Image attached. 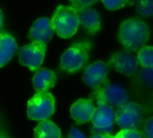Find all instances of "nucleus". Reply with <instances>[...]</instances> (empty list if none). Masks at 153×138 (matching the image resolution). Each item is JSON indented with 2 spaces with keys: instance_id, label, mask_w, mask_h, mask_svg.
I'll return each mask as SVG.
<instances>
[{
  "instance_id": "6",
  "label": "nucleus",
  "mask_w": 153,
  "mask_h": 138,
  "mask_svg": "<svg viewBox=\"0 0 153 138\" xmlns=\"http://www.w3.org/2000/svg\"><path fill=\"white\" fill-rule=\"evenodd\" d=\"M142 107L134 101H126L116 111V123L121 129H137L143 121Z\"/></svg>"
},
{
  "instance_id": "14",
  "label": "nucleus",
  "mask_w": 153,
  "mask_h": 138,
  "mask_svg": "<svg viewBox=\"0 0 153 138\" xmlns=\"http://www.w3.org/2000/svg\"><path fill=\"white\" fill-rule=\"evenodd\" d=\"M56 74L48 68L39 69L32 78V84L36 92L48 91L56 85Z\"/></svg>"
},
{
  "instance_id": "24",
  "label": "nucleus",
  "mask_w": 153,
  "mask_h": 138,
  "mask_svg": "<svg viewBox=\"0 0 153 138\" xmlns=\"http://www.w3.org/2000/svg\"><path fill=\"white\" fill-rule=\"evenodd\" d=\"M70 138H85V135L82 134L81 131H79L78 129H76L75 128H72L71 130H70V133H69V136Z\"/></svg>"
},
{
  "instance_id": "20",
  "label": "nucleus",
  "mask_w": 153,
  "mask_h": 138,
  "mask_svg": "<svg viewBox=\"0 0 153 138\" xmlns=\"http://www.w3.org/2000/svg\"><path fill=\"white\" fill-rule=\"evenodd\" d=\"M114 137L116 138H143L144 134L137 129H122Z\"/></svg>"
},
{
  "instance_id": "25",
  "label": "nucleus",
  "mask_w": 153,
  "mask_h": 138,
  "mask_svg": "<svg viewBox=\"0 0 153 138\" xmlns=\"http://www.w3.org/2000/svg\"><path fill=\"white\" fill-rule=\"evenodd\" d=\"M99 137H113L110 134H104V133H95L91 135V138H99Z\"/></svg>"
},
{
  "instance_id": "13",
  "label": "nucleus",
  "mask_w": 153,
  "mask_h": 138,
  "mask_svg": "<svg viewBox=\"0 0 153 138\" xmlns=\"http://www.w3.org/2000/svg\"><path fill=\"white\" fill-rule=\"evenodd\" d=\"M95 109L91 100L80 99L71 107V117L77 124H83L91 120Z\"/></svg>"
},
{
  "instance_id": "26",
  "label": "nucleus",
  "mask_w": 153,
  "mask_h": 138,
  "mask_svg": "<svg viewBox=\"0 0 153 138\" xmlns=\"http://www.w3.org/2000/svg\"><path fill=\"white\" fill-rule=\"evenodd\" d=\"M3 29H4V15L2 11L0 10V34L3 32Z\"/></svg>"
},
{
  "instance_id": "2",
  "label": "nucleus",
  "mask_w": 153,
  "mask_h": 138,
  "mask_svg": "<svg viewBox=\"0 0 153 138\" xmlns=\"http://www.w3.org/2000/svg\"><path fill=\"white\" fill-rule=\"evenodd\" d=\"M90 98L91 101H95L98 105L118 108L128 101L129 93L124 85L110 83L107 78L100 86L93 89V92L90 94Z\"/></svg>"
},
{
  "instance_id": "16",
  "label": "nucleus",
  "mask_w": 153,
  "mask_h": 138,
  "mask_svg": "<svg viewBox=\"0 0 153 138\" xmlns=\"http://www.w3.org/2000/svg\"><path fill=\"white\" fill-rule=\"evenodd\" d=\"M34 137L37 138L61 137V131L56 124L50 120H40L34 130Z\"/></svg>"
},
{
  "instance_id": "1",
  "label": "nucleus",
  "mask_w": 153,
  "mask_h": 138,
  "mask_svg": "<svg viewBox=\"0 0 153 138\" xmlns=\"http://www.w3.org/2000/svg\"><path fill=\"white\" fill-rule=\"evenodd\" d=\"M118 38L126 49L138 51L149 40L150 30L147 24L141 19H128L120 25Z\"/></svg>"
},
{
  "instance_id": "3",
  "label": "nucleus",
  "mask_w": 153,
  "mask_h": 138,
  "mask_svg": "<svg viewBox=\"0 0 153 138\" xmlns=\"http://www.w3.org/2000/svg\"><path fill=\"white\" fill-rule=\"evenodd\" d=\"M91 47V42L89 40L79 41L72 45L61 57V69L67 73L81 70L88 62Z\"/></svg>"
},
{
  "instance_id": "23",
  "label": "nucleus",
  "mask_w": 153,
  "mask_h": 138,
  "mask_svg": "<svg viewBox=\"0 0 153 138\" xmlns=\"http://www.w3.org/2000/svg\"><path fill=\"white\" fill-rule=\"evenodd\" d=\"M144 137L148 138H153V117H151L145 121L143 127Z\"/></svg>"
},
{
  "instance_id": "19",
  "label": "nucleus",
  "mask_w": 153,
  "mask_h": 138,
  "mask_svg": "<svg viewBox=\"0 0 153 138\" xmlns=\"http://www.w3.org/2000/svg\"><path fill=\"white\" fill-rule=\"evenodd\" d=\"M138 76L144 86L153 88V67H143Z\"/></svg>"
},
{
  "instance_id": "7",
  "label": "nucleus",
  "mask_w": 153,
  "mask_h": 138,
  "mask_svg": "<svg viewBox=\"0 0 153 138\" xmlns=\"http://www.w3.org/2000/svg\"><path fill=\"white\" fill-rule=\"evenodd\" d=\"M46 50V43L32 41V43L23 46L18 50L19 61L22 65L27 66L30 70L35 71L39 69L42 65Z\"/></svg>"
},
{
  "instance_id": "15",
  "label": "nucleus",
  "mask_w": 153,
  "mask_h": 138,
  "mask_svg": "<svg viewBox=\"0 0 153 138\" xmlns=\"http://www.w3.org/2000/svg\"><path fill=\"white\" fill-rule=\"evenodd\" d=\"M17 50V43L13 37L7 33L0 34V67L8 63Z\"/></svg>"
},
{
  "instance_id": "4",
  "label": "nucleus",
  "mask_w": 153,
  "mask_h": 138,
  "mask_svg": "<svg viewBox=\"0 0 153 138\" xmlns=\"http://www.w3.org/2000/svg\"><path fill=\"white\" fill-rule=\"evenodd\" d=\"M51 22L56 34L63 39L74 36L80 25L76 10L72 6L65 5L57 7Z\"/></svg>"
},
{
  "instance_id": "18",
  "label": "nucleus",
  "mask_w": 153,
  "mask_h": 138,
  "mask_svg": "<svg viewBox=\"0 0 153 138\" xmlns=\"http://www.w3.org/2000/svg\"><path fill=\"white\" fill-rule=\"evenodd\" d=\"M135 6L141 15L144 17L153 15V0H136Z\"/></svg>"
},
{
  "instance_id": "9",
  "label": "nucleus",
  "mask_w": 153,
  "mask_h": 138,
  "mask_svg": "<svg viewBox=\"0 0 153 138\" xmlns=\"http://www.w3.org/2000/svg\"><path fill=\"white\" fill-rule=\"evenodd\" d=\"M108 65L120 74L132 76L139 67V60L133 53L129 51H120L114 53L108 61Z\"/></svg>"
},
{
  "instance_id": "8",
  "label": "nucleus",
  "mask_w": 153,
  "mask_h": 138,
  "mask_svg": "<svg viewBox=\"0 0 153 138\" xmlns=\"http://www.w3.org/2000/svg\"><path fill=\"white\" fill-rule=\"evenodd\" d=\"M91 120L92 122V134L104 133L111 135L116 121V111L114 108L108 105H99L95 109Z\"/></svg>"
},
{
  "instance_id": "10",
  "label": "nucleus",
  "mask_w": 153,
  "mask_h": 138,
  "mask_svg": "<svg viewBox=\"0 0 153 138\" xmlns=\"http://www.w3.org/2000/svg\"><path fill=\"white\" fill-rule=\"evenodd\" d=\"M108 73V65L102 61H97L86 68L83 75V81L89 87L95 89L107 79Z\"/></svg>"
},
{
  "instance_id": "12",
  "label": "nucleus",
  "mask_w": 153,
  "mask_h": 138,
  "mask_svg": "<svg viewBox=\"0 0 153 138\" xmlns=\"http://www.w3.org/2000/svg\"><path fill=\"white\" fill-rule=\"evenodd\" d=\"M79 24L84 28L87 32L93 35L100 29V16L99 13L91 6L76 10Z\"/></svg>"
},
{
  "instance_id": "5",
  "label": "nucleus",
  "mask_w": 153,
  "mask_h": 138,
  "mask_svg": "<svg viewBox=\"0 0 153 138\" xmlns=\"http://www.w3.org/2000/svg\"><path fill=\"white\" fill-rule=\"evenodd\" d=\"M55 111V98L48 91L37 92L27 103V115L32 120L48 119Z\"/></svg>"
},
{
  "instance_id": "21",
  "label": "nucleus",
  "mask_w": 153,
  "mask_h": 138,
  "mask_svg": "<svg viewBox=\"0 0 153 138\" xmlns=\"http://www.w3.org/2000/svg\"><path fill=\"white\" fill-rule=\"evenodd\" d=\"M105 7L108 10H117L124 7L129 0H101Z\"/></svg>"
},
{
  "instance_id": "17",
  "label": "nucleus",
  "mask_w": 153,
  "mask_h": 138,
  "mask_svg": "<svg viewBox=\"0 0 153 138\" xmlns=\"http://www.w3.org/2000/svg\"><path fill=\"white\" fill-rule=\"evenodd\" d=\"M137 58L143 67H153V47H143L138 50Z\"/></svg>"
},
{
  "instance_id": "11",
  "label": "nucleus",
  "mask_w": 153,
  "mask_h": 138,
  "mask_svg": "<svg viewBox=\"0 0 153 138\" xmlns=\"http://www.w3.org/2000/svg\"><path fill=\"white\" fill-rule=\"evenodd\" d=\"M54 31L55 30L50 19L46 17L39 18L33 22L29 31V39L32 41L47 43L53 37Z\"/></svg>"
},
{
  "instance_id": "22",
  "label": "nucleus",
  "mask_w": 153,
  "mask_h": 138,
  "mask_svg": "<svg viewBox=\"0 0 153 138\" xmlns=\"http://www.w3.org/2000/svg\"><path fill=\"white\" fill-rule=\"evenodd\" d=\"M98 2V0H70L71 6L75 10H80L85 7L91 6L93 4Z\"/></svg>"
}]
</instances>
